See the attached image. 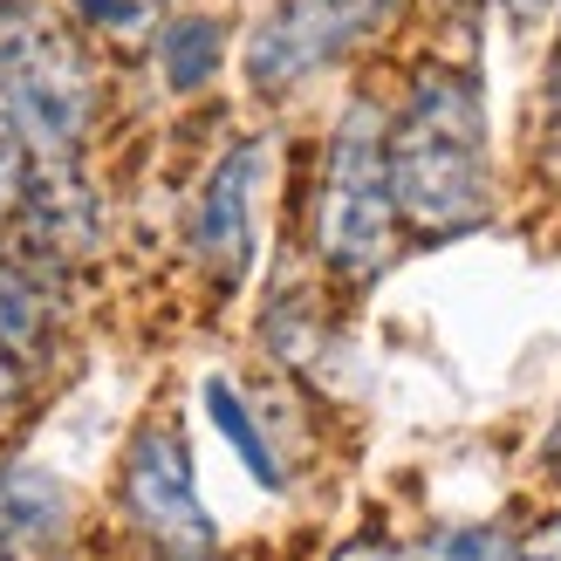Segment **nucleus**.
Returning a JSON list of instances; mask_svg holds the SVG:
<instances>
[{
	"label": "nucleus",
	"mask_w": 561,
	"mask_h": 561,
	"mask_svg": "<svg viewBox=\"0 0 561 561\" xmlns=\"http://www.w3.org/2000/svg\"><path fill=\"white\" fill-rule=\"evenodd\" d=\"M383 164L398 219L425 240H459L493 213L486 90L459 62H425L411 76L398 117L383 124Z\"/></svg>",
	"instance_id": "f257e3e1"
},
{
	"label": "nucleus",
	"mask_w": 561,
	"mask_h": 561,
	"mask_svg": "<svg viewBox=\"0 0 561 561\" xmlns=\"http://www.w3.org/2000/svg\"><path fill=\"white\" fill-rule=\"evenodd\" d=\"M0 110L35 158H76L96 117L90 55L35 0H0Z\"/></svg>",
	"instance_id": "f03ea898"
},
{
	"label": "nucleus",
	"mask_w": 561,
	"mask_h": 561,
	"mask_svg": "<svg viewBox=\"0 0 561 561\" xmlns=\"http://www.w3.org/2000/svg\"><path fill=\"white\" fill-rule=\"evenodd\" d=\"M398 247V199L383 164V117L377 103H350L322 158L316 192V254L343 280H370Z\"/></svg>",
	"instance_id": "7ed1b4c3"
},
{
	"label": "nucleus",
	"mask_w": 561,
	"mask_h": 561,
	"mask_svg": "<svg viewBox=\"0 0 561 561\" xmlns=\"http://www.w3.org/2000/svg\"><path fill=\"white\" fill-rule=\"evenodd\" d=\"M390 14H398V0H280L247 42V82L261 96H288L308 76L356 55Z\"/></svg>",
	"instance_id": "20e7f679"
},
{
	"label": "nucleus",
	"mask_w": 561,
	"mask_h": 561,
	"mask_svg": "<svg viewBox=\"0 0 561 561\" xmlns=\"http://www.w3.org/2000/svg\"><path fill=\"white\" fill-rule=\"evenodd\" d=\"M124 514L145 527L151 541L179 548V554H206L213 548V520L199 507V480H192V453L179 425H145L130 438L124 459Z\"/></svg>",
	"instance_id": "39448f33"
},
{
	"label": "nucleus",
	"mask_w": 561,
	"mask_h": 561,
	"mask_svg": "<svg viewBox=\"0 0 561 561\" xmlns=\"http://www.w3.org/2000/svg\"><path fill=\"white\" fill-rule=\"evenodd\" d=\"M261 172H267V145H233L213 164V179L199 185L192 206V254H199L206 280L219 295H233L254 274V199H261Z\"/></svg>",
	"instance_id": "423d86ee"
},
{
	"label": "nucleus",
	"mask_w": 561,
	"mask_h": 561,
	"mask_svg": "<svg viewBox=\"0 0 561 561\" xmlns=\"http://www.w3.org/2000/svg\"><path fill=\"white\" fill-rule=\"evenodd\" d=\"M14 219H21V254H35L42 267L90 261L96 233H103L96 192L82 185L76 158H35V164H27V192H21Z\"/></svg>",
	"instance_id": "0eeeda50"
},
{
	"label": "nucleus",
	"mask_w": 561,
	"mask_h": 561,
	"mask_svg": "<svg viewBox=\"0 0 561 561\" xmlns=\"http://www.w3.org/2000/svg\"><path fill=\"white\" fill-rule=\"evenodd\" d=\"M0 350H8L21 370L55 350V288H48V267L35 254H21V247H0Z\"/></svg>",
	"instance_id": "6e6552de"
},
{
	"label": "nucleus",
	"mask_w": 561,
	"mask_h": 561,
	"mask_svg": "<svg viewBox=\"0 0 561 561\" xmlns=\"http://www.w3.org/2000/svg\"><path fill=\"white\" fill-rule=\"evenodd\" d=\"M69 527V486L35 466H0V554L35 561Z\"/></svg>",
	"instance_id": "1a4fd4ad"
},
{
	"label": "nucleus",
	"mask_w": 561,
	"mask_h": 561,
	"mask_svg": "<svg viewBox=\"0 0 561 561\" xmlns=\"http://www.w3.org/2000/svg\"><path fill=\"white\" fill-rule=\"evenodd\" d=\"M219 48H227V27H219L213 14H172L158 27V69H164V82H172L179 96H192V90L213 82Z\"/></svg>",
	"instance_id": "9d476101"
},
{
	"label": "nucleus",
	"mask_w": 561,
	"mask_h": 561,
	"mask_svg": "<svg viewBox=\"0 0 561 561\" xmlns=\"http://www.w3.org/2000/svg\"><path fill=\"white\" fill-rule=\"evenodd\" d=\"M206 417H213L219 432H227V445H233V453H240V466L254 472L261 486H280V466H274V453H267V438H261V425H254V417L240 411V398H233L227 383H206Z\"/></svg>",
	"instance_id": "9b49d317"
},
{
	"label": "nucleus",
	"mask_w": 561,
	"mask_h": 561,
	"mask_svg": "<svg viewBox=\"0 0 561 561\" xmlns=\"http://www.w3.org/2000/svg\"><path fill=\"white\" fill-rule=\"evenodd\" d=\"M27 137L14 130V117L8 110H0V227H8V219L21 213V192H27Z\"/></svg>",
	"instance_id": "f8f14e48"
},
{
	"label": "nucleus",
	"mask_w": 561,
	"mask_h": 561,
	"mask_svg": "<svg viewBox=\"0 0 561 561\" xmlns=\"http://www.w3.org/2000/svg\"><path fill=\"white\" fill-rule=\"evenodd\" d=\"M445 554H453V561H507V541L486 535V527H472V535H453V541H445Z\"/></svg>",
	"instance_id": "ddd939ff"
},
{
	"label": "nucleus",
	"mask_w": 561,
	"mask_h": 561,
	"mask_svg": "<svg viewBox=\"0 0 561 561\" xmlns=\"http://www.w3.org/2000/svg\"><path fill=\"white\" fill-rule=\"evenodd\" d=\"M21 390H27V370H21V363H14L8 350H0V417H8V411L21 404Z\"/></svg>",
	"instance_id": "4468645a"
},
{
	"label": "nucleus",
	"mask_w": 561,
	"mask_h": 561,
	"mask_svg": "<svg viewBox=\"0 0 561 561\" xmlns=\"http://www.w3.org/2000/svg\"><path fill=\"white\" fill-rule=\"evenodd\" d=\"M500 8H507V21H514V27H535V21L554 8V0H500Z\"/></svg>",
	"instance_id": "2eb2a0df"
},
{
	"label": "nucleus",
	"mask_w": 561,
	"mask_h": 561,
	"mask_svg": "<svg viewBox=\"0 0 561 561\" xmlns=\"http://www.w3.org/2000/svg\"><path fill=\"white\" fill-rule=\"evenodd\" d=\"M548 130L561 145V48H554V69H548Z\"/></svg>",
	"instance_id": "dca6fc26"
},
{
	"label": "nucleus",
	"mask_w": 561,
	"mask_h": 561,
	"mask_svg": "<svg viewBox=\"0 0 561 561\" xmlns=\"http://www.w3.org/2000/svg\"><path fill=\"white\" fill-rule=\"evenodd\" d=\"M548 561H561V520H554V535H548Z\"/></svg>",
	"instance_id": "f3484780"
},
{
	"label": "nucleus",
	"mask_w": 561,
	"mask_h": 561,
	"mask_svg": "<svg viewBox=\"0 0 561 561\" xmlns=\"http://www.w3.org/2000/svg\"><path fill=\"white\" fill-rule=\"evenodd\" d=\"M343 561H398V554H343Z\"/></svg>",
	"instance_id": "a211bd4d"
},
{
	"label": "nucleus",
	"mask_w": 561,
	"mask_h": 561,
	"mask_svg": "<svg viewBox=\"0 0 561 561\" xmlns=\"http://www.w3.org/2000/svg\"><path fill=\"white\" fill-rule=\"evenodd\" d=\"M172 561H213V554H172Z\"/></svg>",
	"instance_id": "6ab92c4d"
}]
</instances>
